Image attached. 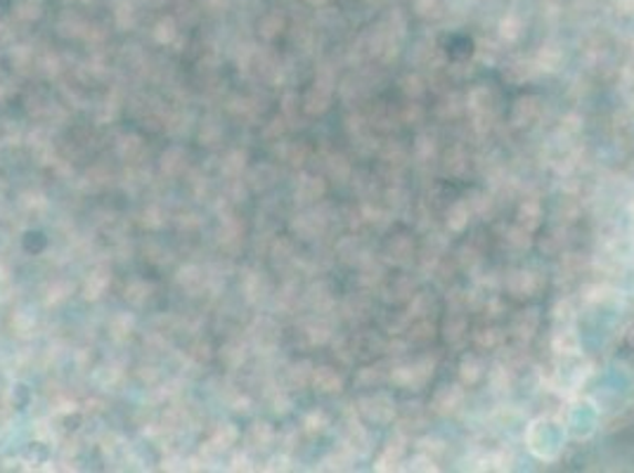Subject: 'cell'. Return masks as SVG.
Listing matches in <instances>:
<instances>
[{
	"label": "cell",
	"instance_id": "1",
	"mask_svg": "<svg viewBox=\"0 0 634 473\" xmlns=\"http://www.w3.org/2000/svg\"><path fill=\"white\" fill-rule=\"evenodd\" d=\"M50 460H53V450H50V445L45 441H31L24 448V462L31 466H43Z\"/></svg>",
	"mask_w": 634,
	"mask_h": 473
}]
</instances>
